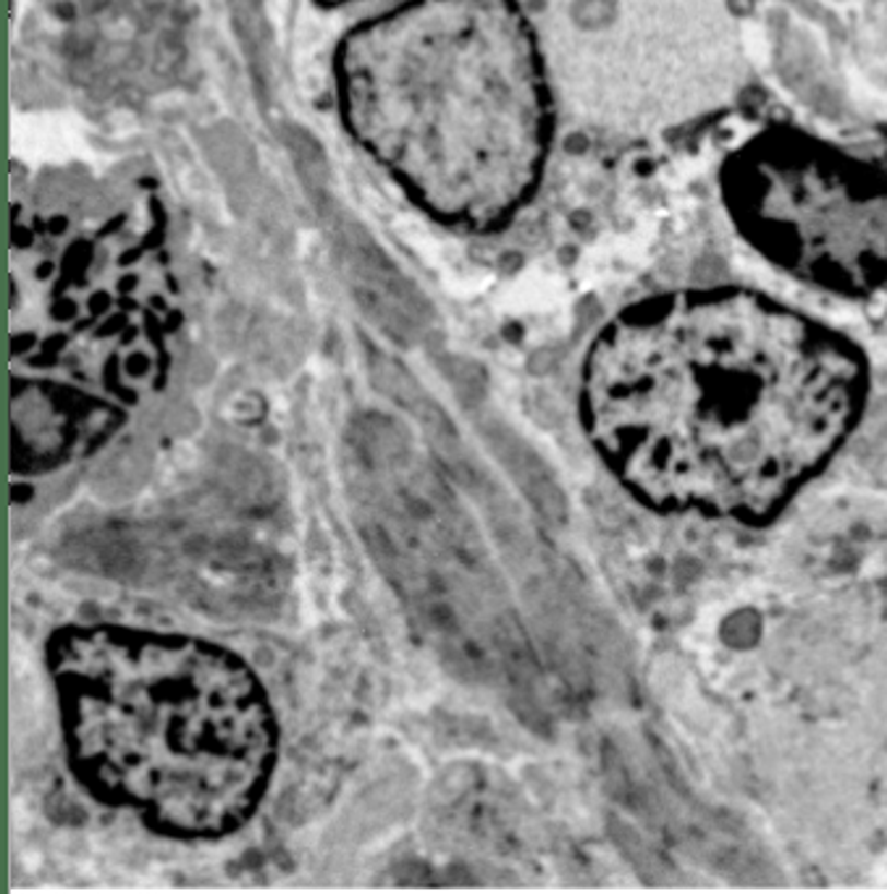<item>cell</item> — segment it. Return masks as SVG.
<instances>
[{"label":"cell","instance_id":"1","mask_svg":"<svg viewBox=\"0 0 887 894\" xmlns=\"http://www.w3.org/2000/svg\"><path fill=\"white\" fill-rule=\"evenodd\" d=\"M870 365L851 338L741 286L646 297L593 336L580 426L659 512L759 522L851 436Z\"/></svg>","mask_w":887,"mask_h":894},{"label":"cell","instance_id":"2","mask_svg":"<svg viewBox=\"0 0 887 894\" xmlns=\"http://www.w3.org/2000/svg\"><path fill=\"white\" fill-rule=\"evenodd\" d=\"M187 302L145 179L14 181L9 241L11 491L103 454L174 386Z\"/></svg>","mask_w":887,"mask_h":894},{"label":"cell","instance_id":"3","mask_svg":"<svg viewBox=\"0 0 887 894\" xmlns=\"http://www.w3.org/2000/svg\"><path fill=\"white\" fill-rule=\"evenodd\" d=\"M43 667L63 763L90 802L185 845L252 824L282 761V722L239 651L95 619L50 630Z\"/></svg>","mask_w":887,"mask_h":894},{"label":"cell","instance_id":"4","mask_svg":"<svg viewBox=\"0 0 887 894\" xmlns=\"http://www.w3.org/2000/svg\"><path fill=\"white\" fill-rule=\"evenodd\" d=\"M334 95L357 147L428 218L488 234L549 166L557 93L518 0H404L344 35Z\"/></svg>","mask_w":887,"mask_h":894},{"label":"cell","instance_id":"5","mask_svg":"<svg viewBox=\"0 0 887 894\" xmlns=\"http://www.w3.org/2000/svg\"><path fill=\"white\" fill-rule=\"evenodd\" d=\"M536 27L557 103L602 134L675 132L728 106L746 76L725 0H549Z\"/></svg>","mask_w":887,"mask_h":894},{"label":"cell","instance_id":"6","mask_svg":"<svg viewBox=\"0 0 887 894\" xmlns=\"http://www.w3.org/2000/svg\"><path fill=\"white\" fill-rule=\"evenodd\" d=\"M738 237L814 289L870 297L887 286V166L806 129L769 127L720 168Z\"/></svg>","mask_w":887,"mask_h":894},{"label":"cell","instance_id":"7","mask_svg":"<svg viewBox=\"0 0 887 894\" xmlns=\"http://www.w3.org/2000/svg\"><path fill=\"white\" fill-rule=\"evenodd\" d=\"M321 5H347V3H355V0H318Z\"/></svg>","mask_w":887,"mask_h":894}]
</instances>
